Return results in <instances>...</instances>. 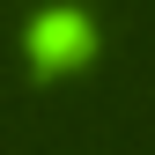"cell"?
<instances>
[{
    "label": "cell",
    "mask_w": 155,
    "mask_h": 155,
    "mask_svg": "<svg viewBox=\"0 0 155 155\" xmlns=\"http://www.w3.org/2000/svg\"><path fill=\"white\" fill-rule=\"evenodd\" d=\"M89 45H96V37H89V22H81L74 8H52V15H37V22H30V59L45 67V74L81 67V59H89Z\"/></svg>",
    "instance_id": "obj_1"
}]
</instances>
